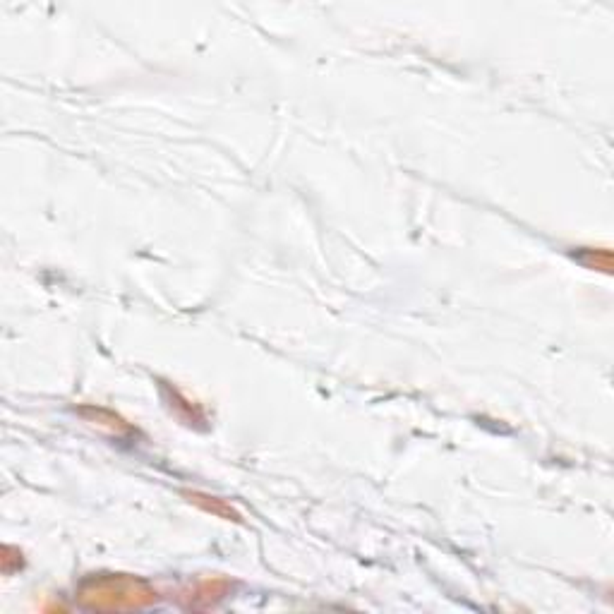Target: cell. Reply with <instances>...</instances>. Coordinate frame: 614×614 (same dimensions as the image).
I'll use <instances>...</instances> for the list:
<instances>
[{
    "label": "cell",
    "mask_w": 614,
    "mask_h": 614,
    "mask_svg": "<svg viewBox=\"0 0 614 614\" xmlns=\"http://www.w3.org/2000/svg\"><path fill=\"white\" fill-rule=\"evenodd\" d=\"M154 598L152 588L135 576H96L80 588L82 605L94 610H130L149 605Z\"/></svg>",
    "instance_id": "6da1fadb"
},
{
    "label": "cell",
    "mask_w": 614,
    "mask_h": 614,
    "mask_svg": "<svg viewBox=\"0 0 614 614\" xmlns=\"http://www.w3.org/2000/svg\"><path fill=\"white\" fill-rule=\"evenodd\" d=\"M188 497H190V502H195V504H197V507H202V509L212 511V514H216V516H226V519L238 521V514H236V511H233L231 507H226V504L221 502V499L197 495V492H190Z\"/></svg>",
    "instance_id": "7a4b0ae2"
}]
</instances>
